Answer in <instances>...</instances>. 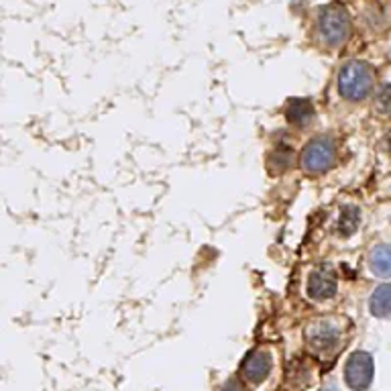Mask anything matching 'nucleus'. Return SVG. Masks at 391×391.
Instances as JSON below:
<instances>
[{
    "mask_svg": "<svg viewBox=\"0 0 391 391\" xmlns=\"http://www.w3.org/2000/svg\"><path fill=\"white\" fill-rule=\"evenodd\" d=\"M375 86L373 70L365 62H349L338 73V90L347 100H363Z\"/></svg>",
    "mask_w": 391,
    "mask_h": 391,
    "instance_id": "f257e3e1",
    "label": "nucleus"
},
{
    "mask_svg": "<svg viewBox=\"0 0 391 391\" xmlns=\"http://www.w3.org/2000/svg\"><path fill=\"white\" fill-rule=\"evenodd\" d=\"M318 27H320L322 39L332 45L338 47L343 45L349 33H351V19L347 15V10L338 4H328L320 10V19H318Z\"/></svg>",
    "mask_w": 391,
    "mask_h": 391,
    "instance_id": "f03ea898",
    "label": "nucleus"
},
{
    "mask_svg": "<svg viewBox=\"0 0 391 391\" xmlns=\"http://www.w3.org/2000/svg\"><path fill=\"white\" fill-rule=\"evenodd\" d=\"M336 159L334 143L328 137H316L308 143L302 151V167L308 174H324L332 167Z\"/></svg>",
    "mask_w": 391,
    "mask_h": 391,
    "instance_id": "7ed1b4c3",
    "label": "nucleus"
},
{
    "mask_svg": "<svg viewBox=\"0 0 391 391\" xmlns=\"http://www.w3.org/2000/svg\"><path fill=\"white\" fill-rule=\"evenodd\" d=\"M373 371H375V367H373L371 355L358 351L347 363V369H345L347 383L355 391H365L373 381Z\"/></svg>",
    "mask_w": 391,
    "mask_h": 391,
    "instance_id": "20e7f679",
    "label": "nucleus"
},
{
    "mask_svg": "<svg viewBox=\"0 0 391 391\" xmlns=\"http://www.w3.org/2000/svg\"><path fill=\"white\" fill-rule=\"evenodd\" d=\"M308 343L316 349V351H330L336 347L338 343V336H340V330L338 326L332 320H316L308 326Z\"/></svg>",
    "mask_w": 391,
    "mask_h": 391,
    "instance_id": "39448f33",
    "label": "nucleus"
},
{
    "mask_svg": "<svg viewBox=\"0 0 391 391\" xmlns=\"http://www.w3.org/2000/svg\"><path fill=\"white\" fill-rule=\"evenodd\" d=\"M271 371V356L265 351H253L243 363V377L251 383H261Z\"/></svg>",
    "mask_w": 391,
    "mask_h": 391,
    "instance_id": "423d86ee",
    "label": "nucleus"
},
{
    "mask_svg": "<svg viewBox=\"0 0 391 391\" xmlns=\"http://www.w3.org/2000/svg\"><path fill=\"white\" fill-rule=\"evenodd\" d=\"M336 293V280L332 273L314 271L308 278V295L314 300H328Z\"/></svg>",
    "mask_w": 391,
    "mask_h": 391,
    "instance_id": "0eeeda50",
    "label": "nucleus"
},
{
    "mask_svg": "<svg viewBox=\"0 0 391 391\" xmlns=\"http://www.w3.org/2000/svg\"><path fill=\"white\" fill-rule=\"evenodd\" d=\"M285 114H287L289 122H293L298 127H304L314 116V104L308 98H293V100H289Z\"/></svg>",
    "mask_w": 391,
    "mask_h": 391,
    "instance_id": "6e6552de",
    "label": "nucleus"
},
{
    "mask_svg": "<svg viewBox=\"0 0 391 391\" xmlns=\"http://www.w3.org/2000/svg\"><path fill=\"white\" fill-rule=\"evenodd\" d=\"M391 306V287L388 284H381L369 300V310L377 318H388Z\"/></svg>",
    "mask_w": 391,
    "mask_h": 391,
    "instance_id": "1a4fd4ad",
    "label": "nucleus"
},
{
    "mask_svg": "<svg viewBox=\"0 0 391 391\" xmlns=\"http://www.w3.org/2000/svg\"><path fill=\"white\" fill-rule=\"evenodd\" d=\"M369 267H371L377 275L390 278L391 255L388 245H377L375 249L369 253Z\"/></svg>",
    "mask_w": 391,
    "mask_h": 391,
    "instance_id": "9d476101",
    "label": "nucleus"
},
{
    "mask_svg": "<svg viewBox=\"0 0 391 391\" xmlns=\"http://www.w3.org/2000/svg\"><path fill=\"white\" fill-rule=\"evenodd\" d=\"M291 163H293V153H291V149L289 147H278L269 157H267V167H269V172L275 176V174H284L287 172L289 167H291Z\"/></svg>",
    "mask_w": 391,
    "mask_h": 391,
    "instance_id": "9b49d317",
    "label": "nucleus"
},
{
    "mask_svg": "<svg viewBox=\"0 0 391 391\" xmlns=\"http://www.w3.org/2000/svg\"><path fill=\"white\" fill-rule=\"evenodd\" d=\"M358 224H361V210L356 206H347L338 220V233L343 237H351L358 228Z\"/></svg>",
    "mask_w": 391,
    "mask_h": 391,
    "instance_id": "f8f14e48",
    "label": "nucleus"
},
{
    "mask_svg": "<svg viewBox=\"0 0 391 391\" xmlns=\"http://www.w3.org/2000/svg\"><path fill=\"white\" fill-rule=\"evenodd\" d=\"M224 391H245V388H243V383L239 379H228L224 383Z\"/></svg>",
    "mask_w": 391,
    "mask_h": 391,
    "instance_id": "ddd939ff",
    "label": "nucleus"
},
{
    "mask_svg": "<svg viewBox=\"0 0 391 391\" xmlns=\"http://www.w3.org/2000/svg\"><path fill=\"white\" fill-rule=\"evenodd\" d=\"M324 391H338V390H336V385H328V388H324Z\"/></svg>",
    "mask_w": 391,
    "mask_h": 391,
    "instance_id": "4468645a",
    "label": "nucleus"
}]
</instances>
